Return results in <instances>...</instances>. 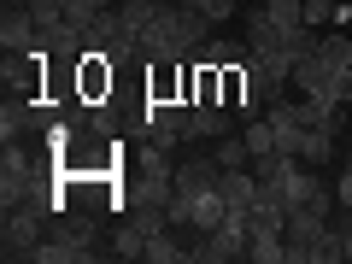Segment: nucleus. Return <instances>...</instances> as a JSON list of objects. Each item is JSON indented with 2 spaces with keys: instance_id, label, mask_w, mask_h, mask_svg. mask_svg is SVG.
I'll return each instance as SVG.
<instances>
[{
  "instance_id": "4",
  "label": "nucleus",
  "mask_w": 352,
  "mask_h": 264,
  "mask_svg": "<svg viewBox=\"0 0 352 264\" xmlns=\"http://www.w3.org/2000/svg\"><path fill=\"white\" fill-rule=\"evenodd\" d=\"M217 182H223V164H217L212 153H188V159H176V194H182V200H200V194H212Z\"/></svg>"
},
{
  "instance_id": "16",
  "label": "nucleus",
  "mask_w": 352,
  "mask_h": 264,
  "mask_svg": "<svg viewBox=\"0 0 352 264\" xmlns=\"http://www.w3.org/2000/svg\"><path fill=\"white\" fill-rule=\"evenodd\" d=\"M317 53H323L335 71H352V41H346V30H335V36H323L317 41Z\"/></svg>"
},
{
  "instance_id": "7",
  "label": "nucleus",
  "mask_w": 352,
  "mask_h": 264,
  "mask_svg": "<svg viewBox=\"0 0 352 264\" xmlns=\"http://www.w3.org/2000/svg\"><path fill=\"white\" fill-rule=\"evenodd\" d=\"M335 76H340V71L323 59V53H305V59H294V88H300V94H317V100H323Z\"/></svg>"
},
{
  "instance_id": "14",
  "label": "nucleus",
  "mask_w": 352,
  "mask_h": 264,
  "mask_svg": "<svg viewBox=\"0 0 352 264\" xmlns=\"http://www.w3.org/2000/svg\"><path fill=\"white\" fill-rule=\"evenodd\" d=\"M112 258H147V235L129 229L124 217H118V229H112Z\"/></svg>"
},
{
  "instance_id": "6",
  "label": "nucleus",
  "mask_w": 352,
  "mask_h": 264,
  "mask_svg": "<svg viewBox=\"0 0 352 264\" xmlns=\"http://www.w3.org/2000/svg\"><path fill=\"white\" fill-rule=\"evenodd\" d=\"M0 47L6 53H36L41 47V24H36L30 6H6L0 12Z\"/></svg>"
},
{
  "instance_id": "9",
  "label": "nucleus",
  "mask_w": 352,
  "mask_h": 264,
  "mask_svg": "<svg viewBox=\"0 0 352 264\" xmlns=\"http://www.w3.org/2000/svg\"><path fill=\"white\" fill-rule=\"evenodd\" d=\"M194 59L212 65V71H235V65H247V59H252V47H247V41H229V36H212L200 53H194Z\"/></svg>"
},
{
  "instance_id": "17",
  "label": "nucleus",
  "mask_w": 352,
  "mask_h": 264,
  "mask_svg": "<svg viewBox=\"0 0 352 264\" xmlns=\"http://www.w3.org/2000/svg\"><path fill=\"white\" fill-rule=\"evenodd\" d=\"M188 12L212 18V24H229V18H241V0H182Z\"/></svg>"
},
{
  "instance_id": "3",
  "label": "nucleus",
  "mask_w": 352,
  "mask_h": 264,
  "mask_svg": "<svg viewBox=\"0 0 352 264\" xmlns=\"http://www.w3.org/2000/svg\"><path fill=\"white\" fill-rule=\"evenodd\" d=\"M41 241H47V217H41L36 206H6V223H0V252H6V264L36 258Z\"/></svg>"
},
{
  "instance_id": "1",
  "label": "nucleus",
  "mask_w": 352,
  "mask_h": 264,
  "mask_svg": "<svg viewBox=\"0 0 352 264\" xmlns=\"http://www.w3.org/2000/svg\"><path fill=\"white\" fill-rule=\"evenodd\" d=\"M212 30H217L212 18L188 12L182 0H159L153 18L135 30V36H141V59H147V65H188L194 53L212 41Z\"/></svg>"
},
{
  "instance_id": "8",
  "label": "nucleus",
  "mask_w": 352,
  "mask_h": 264,
  "mask_svg": "<svg viewBox=\"0 0 352 264\" xmlns=\"http://www.w3.org/2000/svg\"><path fill=\"white\" fill-rule=\"evenodd\" d=\"M217 194H223V206H229V212H247V206L258 200V176H252V164H241V170H223Z\"/></svg>"
},
{
  "instance_id": "15",
  "label": "nucleus",
  "mask_w": 352,
  "mask_h": 264,
  "mask_svg": "<svg viewBox=\"0 0 352 264\" xmlns=\"http://www.w3.org/2000/svg\"><path fill=\"white\" fill-rule=\"evenodd\" d=\"M241 135H247V153H252V159L276 153V129H270V118H252V124L241 129Z\"/></svg>"
},
{
  "instance_id": "12",
  "label": "nucleus",
  "mask_w": 352,
  "mask_h": 264,
  "mask_svg": "<svg viewBox=\"0 0 352 264\" xmlns=\"http://www.w3.org/2000/svg\"><path fill=\"white\" fill-rule=\"evenodd\" d=\"M247 258L252 264H288V241L282 235H247Z\"/></svg>"
},
{
  "instance_id": "13",
  "label": "nucleus",
  "mask_w": 352,
  "mask_h": 264,
  "mask_svg": "<svg viewBox=\"0 0 352 264\" xmlns=\"http://www.w3.org/2000/svg\"><path fill=\"white\" fill-rule=\"evenodd\" d=\"M212 159L223 164V170H241V164H252V153H247V135H223V141H212Z\"/></svg>"
},
{
  "instance_id": "5",
  "label": "nucleus",
  "mask_w": 352,
  "mask_h": 264,
  "mask_svg": "<svg viewBox=\"0 0 352 264\" xmlns=\"http://www.w3.org/2000/svg\"><path fill=\"white\" fill-rule=\"evenodd\" d=\"M235 129H241L235 106L206 100V106H194V118H188V147H200V141H223V135H235Z\"/></svg>"
},
{
  "instance_id": "20",
  "label": "nucleus",
  "mask_w": 352,
  "mask_h": 264,
  "mask_svg": "<svg viewBox=\"0 0 352 264\" xmlns=\"http://www.w3.org/2000/svg\"><path fill=\"white\" fill-rule=\"evenodd\" d=\"M6 6H30V0H6Z\"/></svg>"
},
{
  "instance_id": "19",
  "label": "nucleus",
  "mask_w": 352,
  "mask_h": 264,
  "mask_svg": "<svg viewBox=\"0 0 352 264\" xmlns=\"http://www.w3.org/2000/svg\"><path fill=\"white\" fill-rule=\"evenodd\" d=\"M340 241H346V258H352V206H346V217H340Z\"/></svg>"
},
{
  "instance_id": "10",
  "label": "nucleus",
  "mask_w": 352,
  "mask_h": 264,
  "mask_svg": "<svg viewBox=\"0 0 352 264\" xmlns=\"http://www.w3.org/2000/svg\"><path fill=\"white\" fill-rule=\"evenodd\" d=\"M300 159L311 164V170L335 164V135H329V129H305V147H300Z\"/></svg>"
},
{
  "instance_id": "11",
  "label": "nucleus",
  "mask_w": 352,
  "mask_h": 264,
  "mask_svg": "<svg viewBox=\"0 0 352 264\" xmlns=\"http://www.w3.org/2000/svg\"><path fill=\"white\" fill-rule=\"evenodd\" d=\"M147 258H153V264H182V258H188V247H182L176 229H159V235L147 241Z\"/></svg>"
},
{
  "instance_id": "18",
  "label": "nucleus",
  "mask_w": 352,
  "mask_h": 264,
  "mask_svg": "<svg viewBox=\"0 0 352 264\" xmlns=\"http://www.w3.org/2000/svg\"><path fill=\"white\" fill-rule=\"evenodd\" d=\"M300 6H305V30L335 24V12H340V0H300Z\"/></svg>"
},
{
  "instance_id": "21",
  "label": "nucleus",
  "mask_w": 352,
  "mask_h": 264,
  "mask_svg": "<svg viewBox=\"0 0 352 264\" xmlns=\"http://www.w3.org/2000/svg\"><path fill=\"white\" fill-rule=\"evenodd\" d=\"M346 164H352V153H346Z\"/></svg>"
},
{
  "instance_id": "2",
  "label": "nucleus",
  "mask_w": 352,
  "mask_h": 264,
  "mask_svg": "<svg viewBox=\"0 0 352 264\" xmlns=\"http://www.w3.org/2000/svg\"><path fill=\"white\" fill-rule=\"evenodd\" d=\"M188 118H194V100H153L141 106V141H159V147H182L188 141Z\"/></svg>"
}]
</instances>
